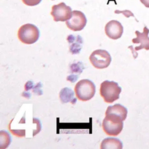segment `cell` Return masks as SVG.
<instances>
[{"mask_svg": "<svg viewBox=\"0 0 149 149\" xmlns=\"http://www.w3.org/2000/svg\"><path fill=\"white\" fill-rule=\"evenodd\" d=\"M121 91L120 86L114 81H104L100 85V95L107 103H112L118 100Z\"/></svg>", "mask_w": 149, "mask_h": 149, "instance_id": "cell-1", "label": "cell"}, {"mask_svg": "<svg viewBox=\"0 0 149 149\" xmlns=\"http://www.w3.org/2000/svg\"><path fill=\"white\" fill-rule=\"evenodd\" d=\"M123 120L118 115L108 113L103 120L102 127L105 133L110 136H117L122 131Z\"/></svg>", "mask_w": 149, "mask_h": 149, "instance_id": "cell-2", "label": "cell"}, {"mask_svg": "<svg viewBox=\"0 0 149 149\" xmlns=\"http://www.w3.org/2000/svg\"><path fill=\"white\" fill-rule=\"evenodd\" d=\"M40 36L39 29L33 24H24L19 29L17 36L23 44H33L38 40Z\"/></svg>", "mask_w": 149, "mask_h": 149, "instance_id": "cell-3", "label": "cell"}, {"mask_svg": "<svg viewBox=\"0 0 149 149\" xmlns=\"http://www.w3.org/2000/svg\"><path fill=\"white\" fill-rule=\"evenodd\" d=\"M95 85L91 81L84 79L79 81L74 86L77 97L82 102L88 101L95 94Z\"/></svg>", "mask_w": 149, "mask_h": 149, "instance_id": "cell-4", "label": "cell"}, {"mask_svg": "<svg viewBox=\"0 0 149 149\" xmlns=\"http://www.w3.org/2000/svg\"><path fill=\"white\" fill-rule=\"evenodd\" d=\"M92 65L97 69H103L107 68L111 61L110 53L105 49H98L94 51L89 57Z\"/></svg>", "mask_w": 149, "mask_h": 149, "instance_id": "cell-5", "label": "cell"}, {"mask_svg": "<svg viewBox=\"0 0 149 149\" xmlns=\"http://www.w3.org/2000/svg\"><path fill=\"white\" fill-rule=\"evenodd\" d=\"M50 14L53 16L54 21L56 22H65L72 17V10L71 7L65 3H60L52 7Z\"/></svg>", "mask_w": 149, "mask_h": 149, "instance_id": "cell-6", "label": "cell"}, {"mask_svg": "<svg viewBox=\"0 0 149 149\" xmlns=\"http://www.w3.org/2000/svg\"><path fill=\"white\" fill-rule=\"evenodd\" d=\"M87 23V19L82 11L74 10L72 11V17L66 21L67 27L74 32L82 31Z\"/></svg>", "mask_w": 149, "mask_h": 149, "instance_id": "cell-7", "label": "cell"}, {"mask_svg": "<svg viewBox=\"0 0 149 149\" xmlns=\"http://www.w3.org/2000/svg\"><path fill=\"white\" fill-rule=\"evenodd\" d=\"M105 33L109 38L116 40L121 38L123 32V27L118 20L109 21L105 26Z\"/></svg>", "mask_w": 149, "mask_h": 149, "instance_id": "cell-8", "label": "cell"}, {"mask_svg": "<svg viewBox=\"0 0 149 149\" xmlns=\"http://www.w3.org/2000/svg\"><path fill=\"white\" fill-rule=\"evenodd\" d=\"M135 33L136 35V37L132 40V42L134 44H140V45L134 48V49L132 50V53L134 54V51L135 52L142 49L149 50V29L147 28V27L144 26L143 32H140L139 31H136Z\"/></svg>", "mask_w": 149, "mask_h": 149, "instance_id": "cell-9", "label": "cell"}, {"mask_svg": "<svg viewBox=\"0 0 149 149\" xmlns=\"http://www.w3.org/2000/svg\"><path fill=\"white\" fill-rule=\"evenodd\" d=\"M67 40L69 44V49L70 52L73 54H79L83 44V40L82 37L79 35L74 36L69 35Z\"/></svg>", "mask_w": 149, "mask_h": 149, "instance_id": "cell-10", "label": "cell"}, {"mask_svg": "<svg viewBox=\"0 0 149 149\" xmlns=\"http://www.w3.org/2000/svg\"><path fill=\"white\" fill-rule=\"evenodd\" d=\"M108 113L114 114L119 116L123 119V120H125L127 117L128 110L125 107H124L120 104H116L113 106H110L107 107L105 114Z\"/></svg>", "mask_w": 149, "mask_h": 149, "instance_id": "cell-11", "label": "cell"}, {"mask_svg": "<svg viewBox=\"0 0 149 149\" xmlns=\"http://www.w3.org/2000/svg\"><path fill=\"white\" fill-rule=\"evenodd\" d=\"M59 97L62 103H71L72 104H74L77 102V98L74 97L73 91L68 88H64L61 90Z\"/></svg>", "mask_w": 149, "mask_h": 149, "instance_id": "cell-12", "label": "cell"}, {"mask_svg": "<svg viewBox=\"0 0 149 149\" xmlns=\"http://www.w3.org/2000/svg\"><path fill=\"white\" fill-rule=\"evenodd\" d=\"M123 148L122 142L118 139L116 138H106L104 139L100 146L101 149L108 148H118L122 149Z\"/></svg>", "mask_w": 149, "mask_h": 149, "instance_id": "cell-13", "label": "cell"}, {"mask_svg": "<svg viewBox=\"0 0 149 149\" xmlns=\"http://www.w3.org/2000/svg\"><path fill=\"white\" fill-rule=\"evenodd\" d=\"M70 68L72 74L70 76L68 77L67 80L69 81L72 83H73L76 82V81L78 79V76L82 72L84 68L83 66V64L81 63V61H79L77 63L73 64Z\"/></svg>", "mask_w": 149, "mask_h": 149, "instance_id": "cell-14", "label": "cell"}, {"mask_svg": "<svg viewBox=\"0 0 149 149\" xmlns=\"http://www.w3.org/2000/svg\"><path fill=\"white\" fill-rule=\"evenodd\" d=\"M0 136H1V145L0 148H6L10 144L11 140L10 134L4 131L0 132Z\"/></svg>", "mask_w": 149, "mask_h": 149, "instance_id": "cell-15", "label": "cell"}, {"mask_svg": "<svg viewBox=\"0 0 149 149\" xmlns=\"http://www.w3.org/2000/svg\"><path fill=\"white\" fill-rule=\"evenodd\" d=\"M22 2L28 6H35L38 5L42 0H22Z\"/></svg>", "mask_w": 149, "mask_h": 149, "instance_id": "cell-16", "label": "cell"}, {"mask_svg": "<svg viewBox=\"0 0 149 149\" xmlns=\"http://www.w3.org/2000/svg\"><path fill=\"white\" fill-rule=\"evenodd\" d=\"M140 2L147 8H149V0H140Z\"/></svg>", "mask_w": 149, "mask_h": 149, "instance_id": "cell-17", "label": "cell"}, {"mask_svg": "<svg viewBox=\"0 0 149 149\" xmlns=\"http://www.w3.org/2000/svg\"><path fill=\"white\" fill-rule=\"evenodd\" d=\"M52 1H54V0H52Z\"/></svg>", "mask_w": 149, "mask_h": 149, "instance_id": "cell-18", "label": "cell"}]
</instances>
